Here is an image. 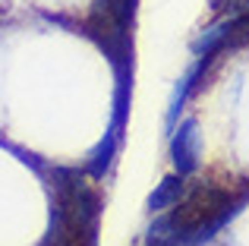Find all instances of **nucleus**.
Wrapping results in <instances>:
<instances>
[{"mask_svg":"<svg viewBox=\"0 0 249 246\" xmlns=\"http://www.w3.org/2000/svg\"><path fill=\"white\" fill-rule=\"evenodd\" d=\"M170 158H174V167L180 177H189L196 174L202 161V136H199V126L196 120H183L174 133V142H170Z\"/></svg>","mask_w":249,"mask_h":246,"instance_id":"nucleus-3","label":"nucleus"},{"mask_svg":"<svg viewBox=\"0 0 249 246\" xmlns=\"http://www.w3.org/2000/svg\"><path fill=\"white\" fill-rule=\"evenodd\" d=\"M246 202L249 180H240L237 186L202 183L148 228L145 246H199L212 240Z\"/></svg>","mask_w":249,"mask_h":246,"instance_id":"nucleus-1","label":"nucleus"},{"mask_svg":"<svg viewBox=\"0 0 249 246\" xmlns=\"http://www.w3.org/2000/svg\"><path fill=\"white\" fill-rule=\"evenodd\" d=\"M117 142H120V136L110 129L107 136H104L101 142H98V148L89 155V161H85V167L82 171L89 174V177H95V180H101L104 174H107V167H110V161H114V152H117Z\"/></svg>","mask_w":249,"mask_h":246,"instance_id":"nucleus-5","label":"nucleus"},{"mask_svg":"<svg viewBox=\"0 0 249 246\" xmlns=\"http://www.w3.org/2000/svg\"><path fill=\"white\" fill-rule=\"evenodd\" d=\"M51 230L44 246H98L101 196L85 180V171L54 167L51 174Z\"/></svg>","mask_w":249,"mask_h":246,"instance_id":"nucleus-2","label":"nucleus"},{"mask_svg":"<svg viewBox=\"0 0 249 246\" xmlns=\"http://www.w3.org/2000/svg\"><path fill=\"white\" fill-rule=\"evenodd\" d=\"M186 193V183H183L180 174H170L158 183V190L148 196V211H167L170 205H177Z\"/></svg>","mask_w":249,"mask_h":246,"instance_id":"nucleus-4","label":"nucleus"}]
</instances>
